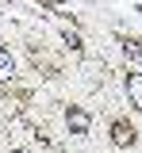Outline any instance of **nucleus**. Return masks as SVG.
<instances>
[{"label":"nucleus","mask_w":142,"mask_h":153,"mask_svg":"<svg viewBox=\"0 0 142 153\" xmlns=\"http://www.w3.org/2000/svg\"><path fill=\"white\" fill-rule=\"evenodd\" d=\"M127 100H131L135 111H142V73H131V76H127Z\"/></svg>","instance_id":"obj_1"},{"label":"nucleus","mask_w":142,"mask_h":153,"mask_svg":"<svg viewBox=\"0 0 142 153\" xmlns=\"http://www.w3.org/2000/svg\"><path fill=\"white\" fill-rule=\"evenodd\" d=\"M65 123H69V130H73V134H88V111H81V107H69Z\"/></svg>","instance_id":"obj_2"},{"label":"nucleus","mask_w":142,"mask_h":153,"mask_svg":"<svg viewBox=\"0 0 142 153\" xmlns=\"http://www.w3.org/2000/svg\"><path fill=\"white\" fill-rule=\"evenodd\" d=\"M123 54L131 57L135 65H142V42H138V38H127V42H123Z\"/></svg>","instance_id":"obj_3"},{"label":"nucleus","mask_w":142,"mask_h":153,"mask_svg":"<svg viewBox=\"0 0 142 153\" xmlns=\"http://www.w3.org/2000/svg\"><path fill=\"white\" fill-rule=\"evenodd\" d=\"M12 73H16V61H12V54L0 46V80H8Z\"/></svg>","instance_id":"obj_4"},{"label":"nucleus","mask_w":142,"mask_h":153,"mask_svg":"<svg viewBox=\"0 0 142 153\" xmlns=\"http://www.w3.org/2000/svg\"><path fill=\"white\" fill-rule=\"evenodd\" d=\"M111 134H115V146H131V142H135V130H127L123 123H115V126H111Z\"/></svg>","instance_id":"obj_5"},{"label":"nucleus","mask_w":142,"mask_h":153,"mask_svg":"<svg viewBox=\"0 0 142 153\" xmlns=\"http://www.w3.org/2000/svg\"><path fill=\"white\" fill-rule=\"evenodd\" d=\"M50 4H61V0H50Z\"/></svg>","instance_id":"obj_6"},{"label":"nucleus","mask_w":142,"mask_h":153,"mask_svg":"<svg viewBox=\"0 0 142 153\" xmlns=\"http://www.w3.org/2000/svg\"><path fill=\"white\" fill-rule=\"evenodd\" d=\"M16 153H23V149H16Z\"/></svg>","instance_id":"obj_7"}]
</instances>
